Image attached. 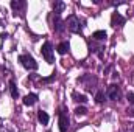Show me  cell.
Here are the masks:
<instances>
[{"mask_svg": "<svg viewBox=\"0 0 134 132\" xmlns=\"http://www.w3.org/2000/svg\"><path fill=\"white\" fill-rule=\"evenodd\" d=\"M111 25L114 27V28H122L123 25H125V17L120 14V13H112V16H111Z\"/></svg>", "mask_w": 134, "mask_h": 132, "instance_id": "cell-7", "label": "cell"}, {"mask_svg": "<svg viewBox=\"0 0 134 132\" xmlns=\"http://www.w3.org/2000/svg\"><path fill=\"white\" fill-rule=\"evenodd\" d=\"M41 53H42L44 59H45L48 64H53V62H55V56H53V47H52V44H50V42H45V44L42 45V48H41Z\"/></svg>", "mask_w": 134, "mask_h": 132, "instance_id": "cell-5", "label": "cell"}, {"mask_svg": "<svg viewBox=\"0 0 134 132\" xmlns=\"http://www.w3.org/2000/svg\"><path fill=\"white\" fill-rule=\"evenodd\" d=\"M72 98H73V101H76V103H81V104H84V103L87 101L86 95H81V93H76V92H73V93H72Z\"/></svg>", "mask_w": 134, "mask_h": 132, "instance_id": "cell-15", "label": "cell"}, {"mask_svg": "<svg viewBox=\"0 0 134 132\" xmlns=\"http://www.w3.org/2000/svg\"><path fill=\"white\" fill-rule=\"evenodd\" d=\"M126 115H128V117H134V106H130V107L126 109Z\"/></svg>", "mask_w": 134, "mask_h": 132, "instance_id": "cell-20", "label": "cell"}, {"mask_svg": "<svg viewBox=\"0 0 134 132\" xmlns=\"http://www.w3.org/2000/svg\"><path fill=\"white\" fill-rule=\"evenodd\" d=\"M53 30H55L56 33H63V31L66 30V22L61 19L59 14H55V16H53Z\"/></svg>", "mask_w": 134, "mask_h": 132, "instance_id": "cell-8", "label": "cell"}, {"mask_svg": "<svg viewBox=\"0 0 134 132\" xmlns=\"http://www.w3.org/2000/svg\"><path fill=\"white\" fill-rule=\"evenodd\" d=\"M25 6H27V2H24V0H17V2L13 0V2H11V8H13L14 13H20Z\"/></svg>", "mask_w": 134, "mask_h": 132, "instance_id": "cell-9", "label": "cell"}, {"mask_svg": "<svg viewBox=\"0 0 134 132\" xmlns=\"http://www.w3.org/2000/svg\"><path fill=\"white\" fill-rule=\"evenodd\" d=\"M22 101H24V104H25V106H30V107H31V106L36 104V101H37V95H36V93H28V95H25V97H24Z\"/></svg>", "mask_w": 134, "mask_h": 132, "instance_id": "cell-10", "label": "cell"}, {"mask_svg": "<svg viewBox=\"0 0 134 132\" xmlns=\"http://www.w3.org/2000/svg\"><path fill=\"white\" fill-rule=\"evenodd\" d=\"M86 113H87V109H86L84 106H78V107L75 109V115H76V117H84Z\"/></svg>", "mask_w": 134, "mask_h": 132, "instance_id": "cell-17", "label": "cell"}, {"mask_svg": "<svg viewBox=\"0 0 134 132\" xmlns=\"http://www.w3.org/2000/svg\"><path fill=\"white\" fill-rule=\"evenodd\" d=\"M52 8H53V13H55V14H61V13L64 11V8H66V3L61 2V0H56V2H53Z\"/></svg>", "mask_w": 134, "mask_h": 132, "instance_id": "cell-11", "label": "cell"}, {"mask_svg": "<svg viewBox=\"0 0 134 132\" xmlns=\"http://www.w3.org/2000/svg\"><path fill=\"white\" fill-rule=\"evenodd\" d=\"M19 62L27 70H37V62H36V59L31 55H20L19 56Z\"/></svg>", "mask_w": 134, "mask_h": 132, "instance_id": "cell-3", "label": "cell"}, {"mask_svg": "<svg viewBox=\"0 0 134 132\" xmlns=\"http://www.w3.org/2000/svg\"><path fill=\"white\" fill-rule=\"evenodd\" d=\"M104 98H106V93H104L103 90H97V93H95V101H97L98 104H101V103L104 101Z\"/></svg>", "mask_w": 134, "mask_h": 132, "instance_id": "cell-18", "label": "cell"}, {"mask_svg": "<svg viewBox=\"0 0 134 132\" xmlns=\"http://www.w3.org/2000/svg\"><path fill=\"white\" fill-rule=\"evenodd\" d=\"M37 120H39V123H41L42 126H47V124H48V113L41 109V110L37 112Z\"/></svg>", "mask_w": 134, "mask_h": 132, "instance_id": "cell-12", "label": "cell"}, {"mask_svg": "<svg viewBox=\"0 0 134 132\" xmlns=\"http://www.w3.org/2000/svg\"><path fill=\"white\" fill-rule=\"evenodd\" d=\"M9 93L13 98H19V90H17V86L14 81H9Z\"/></svg>", "mask_w": 134, "mask_h": 132, "instance_id": "cell-14", "label": "cell"}, {"mask_svg": "<svg viewBox=\"0 0 134 132\" xmlns=\"http://www.w3.org/2000/svg\"><path fill=\"white\" fill-rule=\"evenodd\" d=\"M55 78H56V73H52L48 78H42V79H41V82H45V84H47V82H52Z\"/></svg>", "mask_w": 134, "mask_h": 132, "instance_id": "cell-19", "label": "cell"}, {"mask_svg": "<svg viewBox=\"0 0 134 132\" xmlns=\"http://www.w3.org/2000/svg\"><path fill=\"white\" fill-rule=\"evenodd\" d=\"M69 48H70L69 42H61V44L58 45V53H59V55H66L67 51H69Z\"/></svg>", "mask_w": 134, "mask_h": 132, "instance_id": "cell-16", "label": "cell"}, {"mask_svg": "<svg viewBox=\"0 0 134 132\" xmlns=\"http://www.w3.org/2000/svg\"><path fill=\"white\" fill-rule=\"evenodd\" d=\"M66 28L70 31V33H81V28H83V25H81V22H80V19L75 16V14H72V16H69L66 20Z\"/></svg>", "mask_w": 134, "mask_h": 132, "instance_id": "cell-2", "label": "cell"}, {"mask_svg": "<svg viewBox=\"0 0 134 132\" xmlns=\"http://www.w3.org/2000/svg\"><path fill=\"white\" fill-rule=\"evenodd\" d=\"M128 129H131L134 132V123H130V126H128Z\"/></svg>", "mask_w": 134, "mask_h": 132, "instance_id": "cell-22", "label": "cell"}, {"mask_svg": "<svg viewBox=\"0 0 134 132\" xmlns=\"http://www.w3.org/2000/svg\"><path fill=\"white\" fill-rule=\"evenodd\" d=\"M58 124H59V132H67L69 124H70V120H69V115H67L64 107L59 112V121H58Z\"/></svg>", "mask_w": 134, "mask_h": 132, "instance_id": "cell-6", "label": "cell"}, {"mask_svg": "<svg viewBox=\"0 0 134 132\" xmlns=\"http://www.w3.org/2000/svg\"><path fill=\"white\" fill-rule=\"evenodd\" d=\"M126 98H128V101H130V104H131V106H134V93H131V92H130V93L126 95Z\"/></svg>", "mask_w": 134, "mask_h": 132, "instance_id": "cell-21", "label": "cell"}, {"mask_svg": "<svg viewBox=\"0 0 134 132\" xmlns=\"http://www.w3.org/2000/svg\"><path fill=\"white\" fill-rule=\"evenodd\" d=\"M106 37H108V34H106V31H103V30H98V31H95V33L92 34V39L94 40H98V42L106 40Z\"/></svg>", "mask_w": 134, "mask_h": 132, "instance_id": "cell-13", "label": "cell"}, {"mask_svg": "<svg viewBox=\"0 0 134 132\" xmlns=\"http://www.w3.org/2000/svg\"><path fill=\"white\" fill-rule=\"evenodd\" d=\"M106 97L109 99H112V101H120V98H122V89L117 84H111L106 89Z\"/></svg>", "mask_w": 134, "mask_h": 132, "instance_id": "cell-4", "label": "cell"}, {"mask_svg": "<svg viewBox=\"0 0 134 132\" xmlns=\"http://www.w3.org/2000/svg\"><path fill=\"white\" fill-rule=\"evenodd\" d=\"M78 82L83 84L87 92H94L95 87H97V84H98V79L94 75H83V76L78 78Z\"/></svg>", "mask_w": 134, "mask_h": 132, "instance_id": "cell-1", "label": "cell"}]
</instances>
